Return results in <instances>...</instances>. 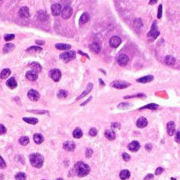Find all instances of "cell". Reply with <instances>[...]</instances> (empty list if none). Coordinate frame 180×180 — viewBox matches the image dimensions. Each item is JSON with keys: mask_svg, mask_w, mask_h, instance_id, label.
<instances>
[{"mask_svg": "<svg viewBox=\"0 0 180 180\" xmlns=\"http://www.w3.org/2000/svg\"><path fill=\"white\" fill-rule=\"evenodd\" d=\"M43 48L40 46H32L30 48H27V52L28 53H34V52H40Z\"/></svg>", "mask_w": 180, "mask_h": 180, "instance_id": "34", "label": "cell"}, {"mask_svg": "<svg viewBox=\"0 0 180 180\" xmlns=\"http://www.w3.org/2000/svg\"><path fill=\"white\" fill-rule=\"evenodd\" d=\"M90 19V16L87 13V12H84L83 13L81 16L80 17V19H79V22H81V24H85L87 23V22Z\"/></svg>", "mask_w": 180, "mask_h": 180, "instance_id": "27", "label": "cell"}, {"mask_svg": "<svg viewBox=\"0 0 180 180\" xmlns=\"http://www.w3.org/2000/svg\"><path fill=\"white\" fill-rule=\"evenodd\" d=\"M117 63L118 64L121 66H125L128 63V61H129V58H128V56L127 55H125V54H122V55H120L117 58Z\"/></svg>", "mask_w": 180, "mask_h": 180, "instance_id": "10", "label": "cell"}, {"mask_svg": "<svg viewBox=\"0 0 180 180\" xmlns=\"http://www.w3.org/2000/svg\"><path fill=\"white\" fill-rule=\"evenodd\" d=\"M159 107V105H156L155 103H151V104H149V105H146V106H143V107H141V109L139 110H143V109H149V110H156Z\"/></svg>", "mask_w": 180, "mask_h": 180, "instance_id": "33", "label": "cell"}, {"mask_svg": "<svg viewBox=\"0 0 180 180\" xmlns=\"http://www.w3.org/2000/svg\"><path fill=\"white\" fill-rule=\"evenodd\" d=\"M14 48H15V45L13 43H7L3 48V53H9L10 51H12Z\"/></svg>", "mask_w": 180, "mask_h": 180, "instance_id": "31", "label": "cell"}, {"mask_svg": "<svg viewBox=\"0 0 180 180\" xmlns=\"http://www.w3.org/2000/svg\"><path fill=\"white\" fill-rule=\"evenodd\" d=\"M29 67L33 69V71L37 72V73L40 72L42 71V66L38 62H32V63L29 64Z\"/></svg>", "mask_w": 180, "mask_h": 180, "instance_id": "22", "label": "cell"}, {"mask_svg": "<svg viewBox=\"0 0 180 180\" xmlns=\"http://www.w3.org/2000/svg\"><path fill=\"white\" fill-rule=\"evenodd\" d=\"M68 95V92H66V90H60L57 94V97L60 99H62V98H66V97Z\"/></svg>", "mask_w": 180, "mask_h": 180, "instance_id": "38", "label": "cell"}, {"mask_svg": "<svg viewBox=\"0 0 180 180\" xmlns=\"http://www.w3.org/2000/svg\"><path fill=\"white\" fill-rule=\"evenodd\" d=\"M42 180H45V179H42Z\"/></svg>", "mask_w": 180, "mask_h": 180, "instance_id": "60", "label": "cell"}, {"mask_svg": "<svg viewBox=\"0 0 180 180\" xmlns=\"http://www.w3.org/2000/svg\"><path fill=\"white\" fill-rule=\"evenodd\" d=\"M159 33L158 31V27H157V25H156V22L154 21L153 23L151 25V30L149 31V33H148V37L151 38V39H152V40H155L157 38V37H159Z\"/></svg>", "mask_w": 180, "mask_h": 180, "instance_id": "4", "label": "cell"}, {"mask_svg": "<svg viewBox=\"0 0 180 180\" xmlns=\"http://www.w3.org/2000/svg\"><path fill=\"white\" fill-rule=\"evenodd\" d=\"M19 142H20V143L21 144V145H22V146H26V145H27V144L29 143L30 140H29V138L27 137V136H23V137H21V138H20Z\"/></svg>", "mask_w": 180, "mask_h": 180, "instance_id": "36", "label": "cell"}, {"mask_svg": "<svg viewBox=\"0 0 180 180\" xmlns=\"http://www.w3.org/2000/svg\"><path fill=\"white\" fill-rule=\"evenodd\" d=\"M166 128H167V133L168 135L171 136L174 135V131H175V123L173 121H170L167 123L166 125Z\"/></svg>", "mask_w": 180, "mask_h": 180, "instance_id": "18", "label": "cell"}, {"mask_svg": "<svg viewBox=\"0 0 180 180\" xmlns=\"http://www.w3.org/2000/svg\"><path fill=\"white\" fill-rule=\"evenodd\" d=\"M56 48L61 51H67L71 48V45L69 44H64V43H57L56 44Z\"/></svg>", "mask_w": 180, "mask_h": 180, "instance_id": "25", "label": "cell"}, {"mask_svg": "<svg viewBox=\"0 0 180 180\" xmlns=\"http://www.w3.org/2000/svg\"><path fill=\"white\" fill-rule=\"evenodd\" d=\"M15 178L17 180H26V174L23 172H18L15 174Z\"/></svg>", "mask_w": 180, "mask_h": 180, "instance_id": "37", "label": "cell"}, {"mask_svg": "<svg viewBox=\"0 0 180 180\" xmlns=\"http://www.w3.org/2000/svg\"><path fill=\"white\" fill-rule=\"evenodd\" d=\"M19 15L22 18H28L30 17L29 8L27 7H22L19 10Z\"/></svg>", "mask_w": 180, "mask_h": 180, "instance_id": "14", "label": "cell"}, {"mask_svg": "<svg viewBox=\"0 0 180 180\" xmlns=\"http://www.w3.org/2000/svg\"><path fill=\"white\" fill-rule=\"evenodd\" d=\"M164 171V169L162 168V167H159V168L156 169V171H155V174L156 175H159V174H161Z\"/></svg>", "mask_w": 180, "mask_h": 180, "instance_id": "49", "label": "cell"}, {"mask_svg": "<svg viewBox=\"0 0 180 180\" xmlns=\"http://www.w3.org/2000/svg\"><path fill=\"white\" fill-rule=\"evenodd\" d=\"M136 125H137V126H138V128H143L147 126L148 120H146V118H145V117H141L137 120Z\"/></svg>", "mask_w": 180, "mask_h": 180, "instance_id": "20", "label": "cell"}, {"mask_svg": "<svg viewBox=\"0 0 180 180\" xmlns=\"http://www.w3.org/2000/svg\"><path fill=\"white\" fill-rule=\"evenodd\" d=\"M22 120H24L25 122L31 124V125H35L38 123V120L35 117H23Z\"/></svg>", "mask_w": 180, "mask_h": 180, "instance_id": "30", "label": "cell"}, {"mask_svg": "<svg viewBox=\"0 0 180 180\" xmlns=\"http://www.w3.org/2000/svg\"><path fill=\"white\" fill-rule=\"evenodd\" d=\"M141 148V145L139 143V142L136 141H132L130 143L128 144V148L129 149L130 151L132 152H135V151H138Z\"/></svg>", "mask_w": 180, "mask_h": 180, "instance_id": "13", "label": "cell"}, {"mask_svg": "<svg viewBox=\"0 0 180 180\" xmlns=\"http://www.w3.org/2000/svg\"><path fill=\"white\" fill-rule=\"evenodd\" d=\"M92 88H93V84H92V83H89V84H87L86 89L84 90V92H82V94H81V95L79 96V97L76 99V100H79V99H81V98H83V97H84L85 96H87V94L92 91Z\"/></svg>", "mask_w": 180, "mask_h": 180, "instance_id": "17", "label": "cell"}, {"mask_svg": "<svg viewBox=\"0 0 180 180\" xmlns=\"http://www.w3.org/2000/svg\"><path fill=\"white\" fill-rule=\"evenodd\" d=\"M165 62L168 65H173L176 62V59H175V58L171 56H168L166 57Z\"/></svg>", "mask_w": 180, "mask_h": 180, "instance_id": "35", "label": "cell"}, {"mask_svg": "<svg viewBox=\"0 0 180 180\" xmlns=\"http://www.w3.org/2000/svg\"><path fill=\"white\" fill-rule=\"evenodd\" d=\"M49 76L54 81H58L61 78V72L59 69H54L49 71Z\"/></svg>", "mask_w": 180, "mask_h": 180, "instance_id": "5", "label": "cell"}, {"mask_svg": "<svg viewBox=\"0 0 180 180\" xmlns=\"http://www.w3.org/2000/svg\"><path fill=\"white\" fill-rule=\"evenodd\" d=\"M6 132L7 129L5 126L2 124H0V135H3L4 133H6Z\"/></svg>", "mask_w": 180, "mask_h": 180, "instance_id": "41", "label": "cell"}, {"mask_svg": "<svg viewBox=\"0 0 180 180\" xmlns=\"http://www.w3.org/2000/svg\"><path fill=\"white\" fill-rule=\"evenodd\" d=\"M153 76L151 75L146 76H143V77H141V78H139L137 79V81L138 82H140V83H143V84H145V83H148V82H150V81H153Z\"/></svg>", "mask_w": 180, "mask_h": 180, "instance_id": "24", "label": "cell"}, {"mask_svg": "<svg viewBox=\"0 0 180 180\" xmlns=\"http://www.w3.org/2000/svg\"><path fill=\"white\" fill-rule=\"evenodd\" d=\"M78 53L79 54H81V55H83V56H85L87 58H89V56L87 55V54H86V53H82L81 51H78Z\"/></svg>", "mask_w": 180, "mask_h": 180, "instance_id": "55", "label": "cell"}, {"mask_svg": "<svg viewBox=\"0 0 180 180\" xmlns=\"http://www.w3.org/2000/svg\"><path fill=\"white\" fill-rule=\"evenodd\" d=\"M27 97L33 102H36L40 99V95L39 92L35 89H30L27 92Z\"/></svg>", "mask_w": 180, "mask_h": 180, "instance_id": "7", "label": "cell"}, {"mask_svg": "<svg viewBox=\"0 0 180 180\" xmlns=\"http://www.w3.org/2000/svg\"><path fill=\"white\" fill-rule=\"evenodd\" d=\"M111 85L112 87H114V88L122 89H125V88H127L128 87H129L130 84L127 83L125 81H120V80H116V81H113L111 84Z\"/></svg>", "mask_w": 180, "mask_h": 180, "instance_id": "6", "label": "cell"}, {"mask_svg": "<svg viewBox=\"0 0 180 180\" xmlns=\"http://www.w3.org/2000/svg\"><path fill=\"white\" fill-rule=\"evenodd\" d=\"M63 147L66 151H73L75 149L76 145L74 143V142H73V141H66V142H65L63 143Z\"/></svg>", "mask_w": 180, "mask_h": 180, "instance_id": "16", "label": "cell"}, {"mask_svg": "<svg viewBox=\"0 0 180 180\" xmlns=\"http://www.w3.org/2000/svg\"><path fill=\"white\" fill-rule=\"evenodd\" d=\"M30 112H33V113H38V114H41V115H43V114H45V113H48V112L47 111H45V110H30Z\"/></svg>", "mask_w": 180, "mask_h": 180, "instance_id": "46", "label": "cell"}, {"mask_svg": "<svg viewBox=\"0 0 180 180\" xmlns=\"http://www.w3.org/2000/svg\"><path fill=\"white\" fill-rule=\"evenodd\" d=\"M76 174L79 177H84L89 173V166L82 161H78L74 166Z\"/></svg>", "mask_w": 180, "mask_h": 180, "instance_id": "1", "label": "cell"}, {"mask_svg": "<svg viewBox=\"0 0 180 180\" xmlns=\"http://www.w3.org/2000/svg\"><path fill=\"white\" fill-rule=\"evenodd\" d=\"M6 167V163L4 161L3 158L0 156V169H4Z\"/></svg>", "mask_w": 180, "mask_h": 180, "instance_id": "43", "label": "cell"}, {"mask_svg": "<svg viewBox=\"0 0 180 180\" xmlns=\"http://www.w3.org/2000/svg\"><path fill=\"white\" fill-rule=\"evenodd\" d=\"M130 176V173L128 170H123V171H120V178L122 180H126L128 179V178Z\"/></svg>", "mask_w": 180, "mask_h": 180, "instance_id": "29", "label": "cell"}, {"mask_svg": "<svg viewBox=\"0 0 180 180\" xmlns=\"http://www.w3.org/2000/svg\"><path fill=\"white\" fill-rule=\"evenodd\" d=\"M33 140L35 142V143L40 144L44 141V138H43V136L41 134L35 133V135H33Z\"/></svg>", "mask_w": 180, "mask_h": 180, "instance_id": "26", "label": "cell"}, {"mask_svg": "<svg viewBox=\"0 0 180 180\" xmlns=\"http://www.w3.org/2000/svg\"><path fill=\"white\" fill-rule=\"evenodd\" d=\"M36 43L38 44V45H43V44H44L45 43V42L44 41H39V40H36Z\"/></svg>", "mask_w": 180, "mask_h": 180, "instance_id": "56", "label": "cell"}, {"mask_svg": "<svg viewBox=\"0 0 180 180\" xmlns=\"http://www.w3.org/2000/svg\"><path fill=\"white\" fill-rule=\"evenodd\" d=\"M145 148L147 151L151 150V149H152V146H151V144H146V145L145 146Z\"/></svg>", "mask_w": 180, "mask_h": 180, "instance_id": "52", "label": "cell"}, {"mask_svg": "<svg viewBox=\"0 0 180 180\" xmlns=\"http://www.w3.org/2000/svg\"><path fill=\"white\" fill-rule=\"evenodd\" d=\"M174 141H176L177 143H180V131H178L176 133V136H175V138H174Z\"/></svg>", "mask_w": 180, "mask_h": 180, "instance_id": "47", "label": "cell"}, {"mask_svg": "<svg viewBox=\"0 0 180 180\" xmlns=\"http://www.w3.org/2000/svg\"><path fill=\"white\" fill-rule=\"evenodd\" d=\"M158 15H157V17H158V18L159 19H161V17L162 16V4H160L159 7V9H158Z\"/></svg>", "mask_w": 180, "mask_h": 180, "instance_id": "48", "label": "cell"}, {"mask_svg": "<svg viewBox=\"0 0 180 180\" xmlns=\"http://www.w3.org/2000/svg\"><path fill=\"white\" fill-rule=\"evenodd\" d=\"M89 134L91 136L94 137V136H96V135H97V130L95 128H91V129L89 130Z\"/></svg>", "mask_w": 180, "mask_h": 180, "instance_id": "40", "label": "cell"}, {"mask_svg": "<svg viewBox=\"0 0 180 180\" xmlns=\"http://www.w3.org/2000/svg\"><path fill=\"white\" fill-rule=\"evenodd\" d=\"M4 38L6 41H10V40L15 39V35L14 34H6L4 37Z\"/></svg>", "mask_w": 180, "mask_h": 180, "instance_id": "39", "label": "cell"}, {"mask_svg": "<svg viewBox=\"0 0 180 180\" xmlns=\"http://www.w3.org/2000/svg\"><path fill=\"white\" fill-rule=\"evenodd\" d=\"M76 58V52L74 51H69L60 54V59L65 63H69Z\"/></svg>", "mask_w": 180, "mask_h": 180, "instance_id": "3", "label": "cell"}, {"mask_svg": "<svg viewBox=\"0 0 180 180\" xmlns=\"http://www.w3.org/2000/svg\"><path fill=\"white\" fill-rule=\"evenodd\" d=\"M105 137L107 138L108 140L110 141H112L114 140L115 138H116V135H115V133L112 130H107L105 133Z\"/></svg>", "mask_w": 180, "mask_h": 180, "instance_id": "23", "label": "cell"}, {"mask_svg": "<svg viewBox=\"0 0 180 180\" xmlns=\"http://www.w3.org/2000/svg\"><path fill=\"white\" fill-rule=\"evenodd\" d=\"M92 99V97H90L89 98L87 99V100H86V101H85V102H84V103H83V104H81V106H84V105H86V104H87V102H89L90 100H91V99Z\"/></svg>", "mask_w": 180, "mask_h": 180, "instance_id": "54", "label": "cell"}, {"mask_svg": "<svg viewBox=\"0 0 180 180\" xmlns=\"http://www.w3.org/2000/svg\"><path fill=\"white\" fill-rule=\"evenodd\" d=\"M25 77L30 81H35L37 80V79L38 77V73L36 71H33V70H30V71H28L26 73Z\"/></svg>", "mask_w": 180, "mask_h": 180, "instance_id": "12", "label": "cell"}, {"mask_svg": "<svg viewBox=\"0 0 180 180\" xmlns=\"http://www.w3.org/2000/svg\"><path fill=\"white\" fill-rule=\"evenodd\" d=\"M73 13V9L70 6H66L63 7V9L61 11V17L64 20L69 19Z\"/></svg>", "mask_w": 180, "mask_h": 180, "instance_id": "8", "label": "cell"}, {"mask_svg": "<svg viewBox=\"0 0 180 180\" xmlns=\"http://www.w3.org/2000/svg\"><path fill=\"white\" fill-rule=\"evenodd\" d=\"M37 17L41 22H45L48 20V15L44 10H40L37 12Z\"/></svg>", "mask_w": 180, "mask_h": 180, "instance_id": "15", "label": "cell"}, {"mask_svg": "<svg viewBox=\"0 0 180 180\" xmlns=\"http://www.w3.org/2000/svg\"><path fill=\"white\" fill-rule=\"evenodd\" d=\"M93 153V151L92 150L91 148H87L86 150V152H85V154H86V157L87 158H90L92 155Z\"/></svg>", "mask_w": 180, "mask_h": 180, "instance_id": "42", "label": "cell"}, {"mask_svg": "<svg viewBox=\"0 0 180 180\" xmlns=\"http://www.w3.org/2000/svg\"><path fill=\"white\" fill-rule=\"evenodd\" d=\"M56 180H63V179H61V178H58V179H57Z\"/></svg>", "mask_w": 180, "mask_h": 180, "instance_id": "58", "label": "cell"}, {"mask_svg": "<svg viewBox=\"0 0 180 180\" xmlns=\"http://www.w3.org/2000/svg\"><path fill=\"white\" fill-rule=\"evenodd\" d=\"M129 106H131V105H130L129 104H128V103H120V105H118V108L126 109V108L129 107Z\"/></svg>", "mask_w": 180, "mask_h": 180, "instance_id": "45", "label": "cell"}, {"mask_svg": "<svg viewBox=\"0 0 180 180\" xmlns=\"http://www.w3.org/2000/svg\"><path fill=\"white\" fill-rule=\"evenodd\" d=\"M30 162L31 165L33 166L35 168L40 169L41 168L43 165L44 162V158L43 156L38 153H35L30 154Z\"/></svg>", "mask_w": 180, "mask_h": 180, "instance_id": "2", "label": "cell"}, {"mask_svg": "<svg viewBox=\"0 0 180 180\" xmlns=\"http://www.w3.org/2000/svg\"><path fill=\"white\" fill-rule=\"evenodd\" d=\"M112 128H120V124L117 123H114L112 124Z\"/></svg>", "mask_w": 180, "mask_h": 180, "instance_id": "53", "label": "cell"}, {"mask_svg": "<svg viewBox=\"0 0 180 180\" xmlns=\"http://www.w3.org/2000/svg\"><path fill=\"white\" fill-rule=\"evenodd\" d=\"M61 6L59 4H53L51 5V12H52V14L54 16H58V15H61Z\"/></svg>", "mask_w": 180, "mask_h": 180, "instance_id": "11", "label": "cell"}, {"mask_svg": "<svg viewBox=\"0 0 180 180\" xmlns=\"http://www.w3.org/2000/svg\"><path fill=\"white\" fill-rule=\"evenodd\" d=\"M122 40L118 36H112L110 40V45L112 48H117L121 44Z\"/></svg>", "mask_w": 180, "mask_h": 180, "instance_id": "9", "label": "cell"}, {"mask_svg": "<svg viewBox=\"0 0 180 180\" xmlns=\"http://www.w3.org/2000/svg\"><path fill=\"white\" fill-rule=\"evenodd\" d=\"M153 179V175L151 174H148L146 177L144 178V180H152Z\"/></svg>", "mask_w": 180, "mask_h": 180, "instance_id": "50", "label": "cell"}, {"mask_svg": "<svg viewBox=\"0 0 180 180\" xmlns=\"http://www.w3.org/2000/svg\"><path fill=\"white\" fill-rule=\"evenodd\" d=\"M89 49L94 53H99L101 51V46L98 43L94 42L89 45Z\"/></svg>", "mask_w": 180, "mask_h": 180, "instance_id": "21", "label": "cell"}, {"mask_svg": "<svg viewBox=\"0 0 180 180\" xmlns=\"http://www.w3.org/2000/svg\"><path fill=\"white\" fill-rule=\"evenodd\" d=\"M82 135H83L82 130H81L80 128H76L74 130V132H73V136H74V138L79 139V138H81V137H82Z\"/></svg>", "mask_w": 180, "mask_h": 180, "instance_id": "32", "label": "cell"}, {"mask_svg": "<svg viewBox=\"0 0 180 180\" xmlns=\"http://www.w3.org/2000/svg\"><path fill=\"white\" fill-rule=\"evenodd\" d=\"M122 157H123V160L125 161H130V156L129 154H128V153H123V155H122Z\"/></svg>", "mask_w": 180, "mask_h": 180, "instance_id": "44", "label": "cell"}, {"mask_svg": "<svg viewBox=\"0 0 180 180\" xmlns=\"http://www.w3.org/2000/svg\"><path fill=\"white\" fill-rule=\"evenodd\" d=\"M10 74H11V70L9 69H4L2 71L0 74V78L2 79H5L8 76H9Z\"/></svg>", "mask_w": 180, "mask_h": 180, "instance_id": "28", "label": "cell"}, {"mask_svg": "<svg viewBox=\"0 0 180 180\" xmlns=\"http://www.w3.org/2000/svg\"><path fill=\"white\" fill-rule=\"evenodd\" d=\"M155 3H157V1H156V0H153V1H150V2H149V4H153Z\"/></svg>", "mask_w": 180, "mask_h": 180, "instance_id": "57", "label": "cell"}, {"mask_svg": "<svg viewBox=\"0 0 180 180\" xmlns=\"http://www.w3.org/2000/svg\"><path fill=\"white\" fill-rule=\"evenodd\" d=\"M7 86L9 87V89H15L16 87H17V82L15 80V77H11L9 78L7 81Z\"/></svg>", "mask_w": 180, "mask_h": 180, "instance_id": "19", "label": "cell"}, {"mask_svg": "<svg viewBox=\"0 0 180 180\" xmlns=\"http://www.w3.org/2000/svg\"><path fill=\"white\" fill-rule=\"evenodd\" d=\"M145 97L143 94H137V95H134V96H128V97H125V99H128V98H131V97Z\"/></svg>", "mask_w": 180, "mask_h": 180, "instance_id": "51", "label": "cell"}, {"mask_svg": "<svg viewBox=\"0 0 180 180\" xmlns=\"http://www.w3.org/2000/svg\"><path fill=\"white\" fill-rule=\"evenodd\" d=\"M171 180H176V179L175 178H171Z\"/></svg>", "mask_w": 180, "mask_h": 180, "instance_id": "59", "label": "cell"}]
</instances>
